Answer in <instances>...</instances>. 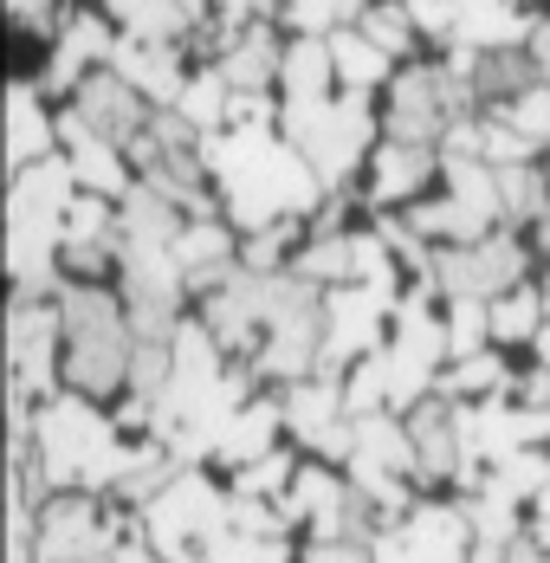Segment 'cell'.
<instances>
[{"mask_svg":"<svg viewBox=\"0 0 550 563\" xmlns=\"http://www.w3.org/2000/svg\"><path fill=\"white\" fill-rule=\"evenodd\" d=\"M201 163L220 175L233 221L253 227V233H266L273 221L298 214V208H318V195H324V175L311 169L292 143H273V123L208 130L201 136Z\"/></svg>","mask_w":550,"mask_h":563,"instance_id":"1","label":"cell"},{"mask_svg":"<svg viewBox=\"0 0 550 563\" xmlns=\"http://www.w3.org/2000/svg\"><path fill=\"white\" fill-rule=\"evenodd\" d=\"M136 448H117V428L85 401V395H53L40 401V421H33V460H40V479L65 486V493H105L123 479Z\"/></svg>","mask_w":550,"mask_h":563,"instance_id":"2","label":"cell"},{"mask_svg":"<svg viewBox=\"0 0 550 563\" xmlns=\"http://www.w3.org/2000/svg\"><path fill=\"white\" fill-rule=\"evenodd\" d=\"M58 318H65V376L85 395H105L130 383V356H136V331L130 311L98 291V285H65L58 291Z\"/></svg>","mask_w":550,"mask_h":563,"instance_id":"3","label":"cell"},{"mask_svg":"<svg viewBox=\"0 0 550 563\" xmlns=\"http://www.w3.org/2000/svg\"><path fill=\"white\" fill-rule=\"evenodd\" d=\"M370 98L343 91L330 104H285V143L324 175V181H343L356 169V156L370 150Z\"/></svg>","mask_w":550,"mask_h":563,"instance_id":"4","label":"cell"},{"mask_svg":"<svg viewBox=\"0 0 550 563\" xmlns=\"http://www.w3.org/2000/svg\"><path fill=\"white\" fill-rule=\"evenodd\" d=\"M143 511H150V544H156L163 563H208L215 538L233 525V499H220L215 486L195 479V473L168 479V493Z\"/></svg>","mask_w":550,"mask_h":563,"instance_id":"5","label":"cell"},{"mask_svg":"<svg viewBox=\"0 0 550 563\" xmlns=\"http://www.w3.org/2000/svg\"><path fill=\"white\" fill-rule=\"evenodd\" d=\"M58 338H65V318H58V305H46V298H20L7 311V376H13V401H53Z\"/></svg>","mask_w":550,"mask_h":563,"instance_id":"6","label":"cell"},{"mask_svg":"<svg viewBox=\"0 0 550 563\" xmlns=\"http://www.w3.org/2000/svg\"><path fill=\"white\" fill-rule=\"evenodd\" d=\"M435 279L453 298H505L525 285V246L512 233H486L473 246H447L435 260Z\"/></svg>","mask_w":550,"mask_h":563,"instance_id":"7","label":"cell"},{"mask_svg":"<svg viewBox=\"0 0 550 563\" xmlns=\"http://www.w3.org/2000/svg\"><path fill=\"white\" fill-rule=\"evenodd\" d=\"M350 473H356V486H363V493H383V486H402L408 473H421L408 421H395L388 408H383V415H363V421H356V453H350Z\"/></svg>","mask_w":550,"mask_h":563,"instance_id":"8","label":"cell"},{"mask_svg":"<svg viewBox=\"0 0 550 563\" xmlns=\"http://www.w3.org/2000/svg\"><path fill=\"white\" fill-rule=\"evenodd\" d=\"M110 551H117V525L91 499H58L40 511V563H78Z\"/></svg>","mask_w":550,"mask_h":563,"instance_id":"9","label":"cell"},{"mask_svg":"<svg viewBox=\"0 0 550 563\" xmlns=\"http://www.w3.org/2000/svg\"><path fill=\"white\" fill-rule=\"evenodd\" d=\"M453 104H447V91H440V65H415V71H402L395 78V111H388V143H415V150H435L440 130H453L447 123Z\"/></svg>","mask_w":550,"mask_h":563,"instance_id":"10","label":"cell"},{"mask_svg":"<svg viewBox=\"0 0 550 563\" xmlns=\"http://www.w3.org/2000/svg\"><path fill=\"white\" fill-rule=\"evenodd\" d=\"M143 104H150V98H143L136 85H123L110 65L78 85V117H85L98 136H110V143H136V136L150 130V111H143Z\"/></svg>","mask_w":550,"mask_h":563,"instance_id":"11","label":"cell"},{"mask_svg":"<svg viewBox=\"0 0 550 563\" xmlns=\"http://www.w3.org/2000/svg\"><path fill=\"white\" fill-rule=\"evenodd\" d=\"M58 143H65V163L78 169V188H85V195H105V201H123V195H130V169H123L117 143L98 136L78 111L58 117Z\"/></svg>","mask_w":550,"mask_h":563,"instance_id":"12","label":"cell"},{"mask_svg":"<svg viewBox=\"0 0 550 563\" xmlns=\"http://www.w3.org/2000/svg\"><path fill=\"white\" fill-rule=\"evenodd\" d=\"M402 544H408V563H466L480 538H473V525H466L460 506H421V511H408Z\"/></svg>","mask_w":550,"mask_h":563,"instance_id":"13","label":"cell"},{"mask_svg":"<svg viewBox=\"0 0 550 563\" xmlns=\"http://www.w3.org/2000/svg\"><path fill=\"white\" fill-rule=\"evenodd\" d=\"M110 71H117L123 85H136L150 104H182V91H188L175 53H168V46H150V40H130V33L110 46Z\"/></svg>","mask_w":550,"mask_h":563,"instance_id":"14","label":"cell"},{"mask_svg":"<svg viewBox=\"0 0 550 563\" xmlns=\"http://www.w3.org/2000/svg\"><path fill=\"white\" fill-rule=\"evenodd\" d=\"M58 143V123L46 117V104H40V91L33 85H13L7 91V169H33V163H46Z\"/></svg>","mask_w":550,"mask_h":563,"instance_id":"15","label":"cell"},{"mask_svg":"<svg viewBox=\"0 0 550 563\" xmlns=\"http://www.w3.org/2000/svg\"><path fill=\"white\" fill-rule=\"evenodd\" d=\"M408 434H415V460L428 479L460 473V421H453V401H421L408 415Z\"/></svg>","mask_w":550,"mask_h":563,"instance_id":"16","label":"cell"},{"mask_svg":"<svg viewBox=\"0 0 550 563\" xmlns=\"http://www.w3.org/2000/svg\"><path fill=\"white\" fill-rule=\"evenodd\" d=\"M337 421H350V408H343V389H337L330 376H318V383H311V376L292 383V395H285V428H292L298 441L318 448Z\"/></svg>","mask_w":550,"mask_h":563,"instance_id":"17","label":"cell"},{"mask_svg":"<svg viewBox=\"0 0 550 563\" xmlns=\"http://www.w3.org/2000/svg\"><path fill=\"white\" fill-rule=\"evenodd\" d=\"M278 428H285V408H273V401H246V408L227 421L215 460H227V466H253V460H266V453H273Z\"/></svg>","mask_w":550,"mask_h":563,"instance_id":"18","label":"cell"},{"mask_svg":"<svg viewBox=\"0 0 550 563\" xmlns=\"http://www.w3.org/2000/svg\"><path fill=\"white\" fill-rule=\"evenodd\" d=\"M215 71L227 78V85H233V91H266V78H273V71H285L273 26H266V20H260V26H246V33L233 40V53L220 58Z\"/></svg>","mask_w":550,"mask_h":563,"instance_id":"19","label":"cell"},{"mask_svg":"<svg viewBox=\"0 0 550 563\" xmlns=\"http://www.w3.org/2000/svg\"><path fill=\"white\" fill-rule=\"evenodd\" d=\"M453 40L473 46V53H505V46H525V20H518L512 0H466Z\"/></svg>","mask_w":550,"mask_h":563,"instance_id":"20","label":"cell"},{"mask_svg":"<svg viewBox=\"0 0 550 563\" xmlns=\"http://www.w3.org/2000/svg\"><path fill=\"white\" fill-rule=\"evenodd\" d=\"M285 98H292V104H330V98H337L330 40H298V46L285 53Z\"/></svg>","mask_w":550,"mask_h":563,"instance_id":"21","label":"cell"},{"mask_svg":"<svg viewBox=\"0 0 550 563\" xmlns=\"http://www.w3.org/2000/svg\"><path fill=\"white\" fill-rule=\"evenodd\" d=\"M435 175V150H415V143H388L383 156H376V169H370V201H408L421 181Z\"/></svg>","mask_w":550,"mask_h":563,"instance_id":"22","label":"cell"},{"mask_svg":"<svg viewBox=\"0 0 550 563\" xmlns=\"http://www.w3.org/2000/svg\"><path fill=\"white\" fill-rule=\"evenodd\" d=\"M330 58H337V85L356 91V98H370V91L388 78V53L383 46H370L363 33H350V26L330 33Z\"/></svg>","mask_w":550,"mask_h":563,"instance_id":"23","label":"cell"},{"mask_svg":"<svg viewBox=\"0 0 550 563\" xmlns=\"http://www.w3.org/2000/svg\"><path fill=\"white\" fill-rule=\"evenodd\" d=\"M440 389V401H486V395H505L512 389V376H505V363H498L493 350H480V356H466V363H453L447 376L435 383Z\"/></svg>","mask_w":550,"mask_h":563,"instance_id":"24","label":"cell"},{"mask_svg":"<svg viewBox=\"0 0 550 563\" xmlns=\"http://www.w3.org/2000/svg\"><path fill=\"white\" fill-rule=\"evenodd\" d=\"M343 408H350L356 421H363V415H383V408H388V356H383V350H370V356H356V363H350Z\"/></svg>","mask_w":550,"mask_h":563,"instance_id":"25","label":"cell"},{"mask_svg":"<svg viewBox=\"0 0 550 563\" xmlns=\"http://www.w3.org/2000/svg\"><path fill=\"white\" fill-rule=\"evenodd\" d=\"M493 338V311H486V298H453V311H447V356L453 363H466V356H480Z\"/></svg>","mask_w":550,"mask_h":563,"instance_id":"26","label":"cell"},{"mask_svg":"<svg viewBox=\"0 0 550 563\" xmlns=\"http://www.w3.org/2000/svg\"><path fill=\"white\" fill-rule=\"evenodd\" d=\"M544 331V291H505L493 305V338L498 343H525V338H538Z\"/></svg>","mask_w":550,"mask_h":563,"instance_id":"27","label":"cell"},{"mask_svg":"<svg viewBox=\"0 0 550 563\" xmlns=\"http://www.w3.org/2000/svg\"><path fill=\"white\" fill-rule=\"evenodd\" d=\"M498 201H505V214H512V221H544V214H550V188H544V175L525 169V163L498 169Z\"/></svg>","mask_w":550,"mask_h":563,"instance_id":"28","label":"cell"},{"mask_svg":"<svg viewBox=\"0 0 550 563\" xmlns=\"http://www.w3.org/2000/svg\"><path fill=\"white\" fill-rule=\"evenodd\" d=\"M227 91H233V85H227L220 71H201V78H188V91H182V104H175V111H182L195 130H201V136H208V130H220V123H227V104H233Z\"/></svg>","mask_w":550,"mask_h":563,"instance_id":"29","label":"cell"},{"mask_svg":"<svg viewBox=\"0 0 550 563\" xmlns=\"http://www.w3.org/2000/svg\"><path fill=\"white\" fill-rule=\"evenodd\" d=\"M356 33H363L370 46H383L388 58H402L408 46H415V13H408V7H395V0H383V7H363Z\"/></svg>","mask_w":550,"mask_h":563,"instance_id":"30","label":"cell"},{"mask_svg":"<svg viewBox=\"0 0 550 563\" xmlns=\"http://www.w3.org/2000/svg\"><path fill=\"white\" fill-rule=\"evenodd\" d=\"M110 201L105 195H78L65 208V246H110Z\"/></svg>","mask_w":550,"mask_h":563,"instance_id":"31","label":"cell"},{"mask_svg":"<svg viewBox=\"0 0 550 563\" xmlns=\"http://www.w3.org/2000/svg\"><path fill=\"white\" fill-rule=\"evenodd\" d=\"M292 26H305V40H324L337 20H363V0H285Z\"/></svg>","mask_w":550,"mask_h":563,"instance_id":"32","label":"cell"},{"mask_svg":"<svg viewBox=\"0 0 550 563\" xmlns=\"http://www.w3.org/2000/svg\"><path fill=\"white\" fill-rule=\"evenodd\" d=\"M298 479V466L285 460V453H266V460H253V466H240V479H233V499H266V493H278V486H292Z\"/></svg>","mask_w":550,"mask_h":563,"instance_id":"33","label":"cell"},{"mask_svg":"<svg viewBox=\"0 0 550 563\" xmlns=\"http://www.w3.org/2000/svg\"><path fill=\"white\" fill-rule=\"evenodd\" d=\"M505 117H512V130L525 136V150L550 143V85H531L525 98H512V104H505Z\"/></svg>","mask_w":550,"mask_h":563,"instance_id":"34","label":"cell"},{"mask_svg":"<svg viewBox=\"0 0 550 563\" xmlns=\"http://www.w3.org/2000/svg\"><path fill=\"white\" fill-rule=\"evenodd\" d=\"M402 7L415 13V26H421V33L453 40V33H460V7H466V0H402Z\"/></svg>","mask_w":550,"mask_h":563,"instance_id":"35","label":"cell"},{"mask_svg":"<svg viewBox=\"0 0 550 563\" xmlns=\"http://www.w3.org/2000/svg\"><path fill=\"white\" fill-rule=\"evenodd\" d=\"M305 563H376V558H370V544H356V538H318V544L305 551Z\"/></svg>","mask_w":550,"mask_h":563,"instance_id":"36","label":"cell"},{"mask_svg":"<svg viewBox=\"0 0 550 563\" xmlns=\"http://www.w3.org/2000/svg\"><path fill=\"white\" fill-rule=\"evenodd\" d=\"M370 558H376V563H408V544H402V531H376V538H370Z\"/></svg>","mask_w":550,"mask_h":563,"instance_id":"37","label":"cell"},{"mask_svg":"<svg viewBox=\"0 0 550 563\" xmlns=\"http://www.w3.org/2000/svg\"><path fill=\"white\" fill-rule=\"evenodd\" d=\"M525 53H531V65H538V78L550 85V20H538V26H531V46H525Z\"/></svg>","mask_w":550,"mask_h":563,"instance_id":"38","label":"cell"},{"mask_svg":"<svg viewBox=\"0 0 550 563\" xmlns=\"http://www.w3.org/2000/svg\"><path fill=\"white\" fill-rule=\"evenodd\" d=\"M505 563H550V551L538 544V538H531V531H525L518 544H505Z\"/></svg>","mask_w":550,"mask_h":563,"instance_id":"39","label":"cell"},{"mask_svg":"<svg viewBox=\"0 0 550 563\" xmlns=\"http://www.w3.org/2000/svg\"><path fill=\"white\" fill-rule=\"evenodd\" d=\"M110 13H117V20H123V26H130V20H136V13H143V7H150V0H105Z\"/></svg>","mask_w":550,"mask_h":563,"instance_id":"40","label":"cell"},{"mask_svg":"<svg viewBox=\"0 0 550 563\" xmlns=\"http://www.w3.org/2000/svg\"><path fill=\"white\" fill-rule=\"evenodd\" d=\"M531 343H538V363H544V369H550V324H544V331H538V338H531Z\"/></svg>","mask_w":550,"mask_h":563,"instance_id":"41","label":"cell"},{"mask_svg":"<svg viewBox=\"0 0 550 563\" xmlns=\"http://www.w3.org/2000/svg\"><path fill=\"white\" fill-rule=\"evenodd\" d=\"M78 563H110V558H78Z\"/></svg>","mask_w":550,"mask_h":563,"instance_id":"42","label":"cell"}]
</instances>
